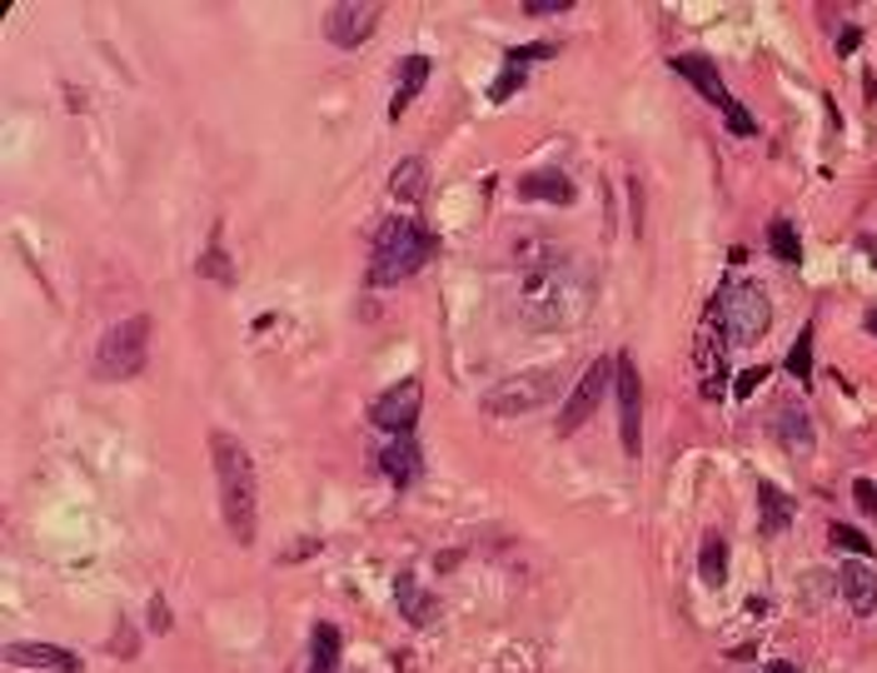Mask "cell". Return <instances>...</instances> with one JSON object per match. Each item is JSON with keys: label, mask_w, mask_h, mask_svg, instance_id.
I'll return each mask as SVG.
<instances>
[{"label": "cell", "mask_w": 877, "mask_h": 673, "mask_svg": "<svg viewBox=\"0 0 877 673\" xmlns=\"http://www.w3.org/2000/svg\"><path fill=\"white\" fill-rule=\"evenodd\" d=\"M514 270H519V319L538 334L573 330L588 315L594 284L588 270L578 265L569 245H553L544 235H528L514 245Z\"/></svg>", "instance_id": "obj_1"}, {"label": "cell", "mask_w": 877, "mask_h": 673, "mask_svg": "<svg viewBox=\"0 0 877 673\" xmlns=\"http://www.w3.org/2000/svg\"><path fill=\"white\" fill-rule=\"evenodd\" d=\"M210 460H215V479H220V509H224V529L240 543H255V524H259V479H255V460L249 449L234 435H210Z\"/></svg>", "instance_id": "obj_2"}, {"label": "cell", "mask_w": 877, "mask_h": 673, "mask_svg": "<svg viewBox=\"0 0 877 673\" xmlns=\"http://www.w3.org/2000/svg\"><path fill=\"white\" fill-rule=\"evenodd\" d=\"M434 255V235L424 230L419 220H389L385 230L375 235V260H369V284L389 290V284L410 280L429 265Z\"/></svg>", "instance_id": "obj_3"}, {"label": "cell", "mask_w": 877, "mask_h": 673, "mask_svg": "<svg viewBox=\"0 0 877 673\" xmlns=\"http://www.w3.org/2000/svg\"><path fill=\"white\" fill-rule=\"evenodd\" d=\"M145 359H150V315H130L110 325L106 340L95 344V379H106V384L135 379Z\"/></svg>", "instance_id": "obj_4"}, {"label": "cell", "mask_w": 877, "mask_h": 673, "mask_svg": "<svg viewBox=\"0 0 877 673\" xmlns=\"http://www.w3.org/2000/svg\"><path fill=\"white\" fill-rule=\"evenodd\" d=\"M563 390V375L553 365H538V369H524V375L503 379V384H494L489 394L479 400L484 414H494V419H509V414H534L544 409V404L553 400V394Z\"/></svg>", "instance_id": "obj_5"}, {"label": "cell", "mask_w": 877, "mask_h": 673, "mask_svg": "<svg viewBox=\"0 0 877 673\" xmlns=\"http://www.w3.org/2000/svg\"><path fill=\"white\" fill-rule=\"evenodd\" d=\"M714 315L723 319L728 344H758L763 334H768V325H772V305H768V295H763L753 280L728 284L723 299L714 305Z\"/></svg>", "instance_id": "obj_6"}, {"label": "cell", "mask_w": 877, "mask_h": 673, "mask_svg": "<svg viewBox=\"0 0 877 673\" xmlns=\"http://www.w3.org/2000/svg\"><path fill=\"white\" fill-rule=\"evenodd\" d=\"M673 65V75H683V81L693 85V90L708 100V106H718L723 110V120H728V131L733 135H758V125H753V115L743 106H738L733 95H728V85H723V75H718V65L708 56H673L668 60Z\"/></svg>", "instance_id": "obj_7"}, {"label": "cell", "mask_w": 877, "mask_h": 673, "mask_svg": "<svg viewBox=\"0 0 877 673\" xmlns=\"http://www.w3.org/2000/svg\"><path fill=\"white\" fill-rule=\"evenodd\" d=\"M613 375H619V359H594V365L578 375V384L569 390L559 414V435H578V429L594 419V409L604 404V394L613 390Z\"/></svg>", "instance_id": "obj_8"}, {"label": "cell", "mask_w": 877, "mask_h": 673, "mask_svg": "<svg viewBox=\"0 0 877 673\" xmlns=\"http://www.w3.org/2000/svg\"><path fill=\"white\" fill-rule=\"evenodd\" d=\"M379 11H385V5H375V0H364V5L360 0H340V5H329V15H325V36L340 50H360L364 40L379 30Z\"/></svg>", "instance_id": "obj_9"}, {"label": "cell", "mask_w": 877, "mask_h": 673, "mask_svg": "<svg viewBox=\"0 0 877 673\" xmlns=\"http://www.w3.org/2000/svg\"><path fill=\"white\" fill-rule=\"evenodd\" d=\"M419 404H424V384L419 379H404V384H394V390L379 394L375 409H369V419H375L379 429H389V435H410L414 419H419Z\"/></svg>", "instance_id": "obj_10"}, {"label": "cell", "mask_w": 877, "mask_h": 673, "mask_svg": "<svg viewBox=\"0 0 877 673\" xmlns=\"http://www.w3.org/2000/svg\"><path fill=\"white\" fill-rule=\"evenodd\" d=\"M613 404H619V435L623 454H638V414H644V390H638V365L619 355V375H613Z\"/></svg>", "instance_id": "obj_11"}, {"label": "cell", "mask_w": 877, "mask_h": 673, "mask_svg": "<svg viewBox=\"0 0 877 673\" xmlns=\"http://www.w3.org/2000/svg\"><path fill=\"white\" fill-rule=\"evenodd\" d=\"M772 439L783 449H793V454H807V449L818 444V429H813V419H807V409L803 404H793V400H778L772 404Z\"/></svg>", "instance_id": "obj_12"}, {"label": "cell", "mask_w": 877, "mask_h": 673, "mask_svg": "<svg viewBox=\"0 0 877 673\" xmlns=\"http://www.w3.org/2000/svg\"><path fill=\"white\" fill-rule=\"evenodd\" d=\"M5 663L15 669H50V673H85L81 659L71 649H56V644H5Z\"/></svg>", "instance_id": "obj_13"}, {"label": "cell", "mask_w": 877, "mask_h": 673, "mask_svg": "<svg viewBox=\"0 0 877 673\" xmlns=\"http://www.w3.org/2000/svg\"><path fill=\"white\" fill-rule=\"evenodd\" d=\"M379 469L389 474V485L410 489L414 479L424 474V454H419V444H414L410 435H394L385 449H379Z\"/></svg>", "instance_id": "obj_14"}, {"label": "cell", "mask_w": 877, "mask_h": 673, "mask_svg": "<svg viewBox=\"0 0 877 673\" xmlns=\"http://www.w3.org/2000/svg\"><path fill=\"white\" fill-rule=\"evenodd\" d=\"M519 200H544V205H569L573 200V180L563 170H534L519 180Z\"/></svg>", "instance_id": "obj_15"}, {"label": "cell", "mask_w": 877, "mask_h": 673, "mask_svg": "<svg viewBox=\"0 0 877 673\" xmlns=\"http://www.w3.org/2000/svg\"><path fill=\"white\" fill-rule=\"evenodd\" d=\"M394 603H399V614L410 619L414 628L434 624V614H439V603L419 589V579H414V574H399V579H394Z\"/></svg>", "instance_id": "obj_16"}, {"label": "cell", "mask_w": 877, "mask_h": 673, "mask_svg": "<svg viewBox=\"0 0 877 673\" xmlns=\"http://www.w3.org/2000/svg\"><path fill=\"white\" fill-rule=\"evenodd\" d=\"M842 594H848V603H853V614H877V568L867 564H848L838 574Z\"/></svg>", "instance_id": "obj_17"}, {"label": "cell", "mask_w": 877, "mask_h": 673, "mask_svg": "<svg viewBox=\"0 0 877 673\" xmlns=\"http://www.w3.org/2000/svg\"><path fill=\"white\" fill-rule=\"evenodd\" d=\"M429 56H404V65H399V90H394V100H389V115H404V110L414 106V95L424 90V81H429Z\"/></svg>", "instance_id": "obj_18"}, {"label": "cell", "mask_w": 877, "mask_h": 673, "mask_svg": "<svg viewBox=\"0 0 877 673\" xmlns=\"http://www.w3.org/2000/svg\"><path fill=\"white\" fill-rule=\"evenodd\" d=\"M389 189H394V200L404 205H419L424 189H429V166H424L419 155H410V160H399L394 175H389Z\"/></svg>", "instance_id": "obj_19"}, {"label": "cell", "mask_w": 877, "mask_h": 673, "mask_svg": "<svg viewBox=\"0 0 877 673\" xmlns=\"http://www.w3.org/2000/svg\"><path fill=\"white\" fill-rule=\"evenodd\" d=\"M340 669V628L319 624L315 638H309V673H334Z\"/></svg>", "instance_id": "obj_20"}, {"label": "cell", "mask_w": 877, "mask_h": 673, "mask_svg": "<svg viewBox=\"0 0 877 673\" xmlns=\"http://www.w3.org/2000/svg\"><path fill=\"white\" fill-rule=\"evenodd\" d=\"M698 574H703V584H708V589H718V584L728 579V539H718V534H708V539H703Z\"/></svg>", "instance_id": "obj_21"}, {"label": "cell", "mask_w": 877, "mask_h": 673, "mask_svg": "<svg viewBox=\"0 0 877 673\" xmlns=\"http://www.w3.org/2000/svg\"><path fill=\"white\" fill-rule=\"evenodd\" d=\"M758 504H763V534H783L788 519H793V504L772 485H758Z\"/></svg>", "instance_id": "obj_22"}, {"label": "cell", "mask_w": 877, "mask_h": 673, "mask_svg": "<svg viewBox=\"0 0 877 673\" xmlns=\"http://www.w3.org/2000/svg\"><path fill=\"white\" fill-rule=\"evenodd\" d=\"M788 375H793L797 384H813V325L797 330V344L788 350Z\"/></svg>", "instance_id": "obj_23"}, {"label": "cell", "mask_w": 877, "mask_h": 673, "mask_svg": "<svg viewBox=\"0 0 877 673\" xmlns=\"http://www.w3.org/2000/svg\"><path fill=\"white\" fill-rule=\"evenodd\" d=\"M768 245H772V255L783 265H797V255H803V245H797V230L788 220H772L768 224Z\"/></svg>", "instance_id": "obj_24"}, {"label": "cell", "mask_w": 877, "mask_h": 673, "mask_svg": "<svg viewBox=\"0 0 877 673\" xmlns=\"http://www.w3.org/2000/svg\"><path fill=\"white\" fill-rule=\"evenodd\" d=\"M199 280H215V284H234V270H230V260H224V245H220V235H215V245L199 255Z\"/></svg>", "instance_id": "obj_25"}, {"label": "cell", "mask_w": 877, "mask_h": 673, "mask_svg": "<svg viewBox=\"0 0 877 673\" xmlns=\"http://www.w3.org/2000/svg\"><path fill=\"white\" fill-rule=\"evenodd\" d=\"M828 539H832V549H842V554H857V559L873 554V539H867V534H857L853 524H832Z\"/></svg>", "instance_id": "obj_26"}, {"label": "cell", "mask_w": 877, "mask_h": 673, "mask_svg": "<svg viewBox=\"0 0 877 673\" xmlns=\"http://www.w3.org/2000/svg\"><path fill=\"white\" fill-rule=\"evenodd\" d=\"M519 85H524V65H509V71H503L499 75V81H494V100H509V95H514L519 90Z\"/></svg>", "instance_id": "obj_27"}, {"label": "cell", "mask_w": 877, "mask_h": 673, "mask_svg": "<svg viewBox=\"0 0 877 673\" xmlns=\"http://www.w3.org/2000/svg\"><path fill=\"white\" fill-rule=\"evenodd\" d=\"M853 499H857L863 514H877V485L873 479H853Z\"/></svg>", "instance_id": "obj_28"}, {"label": "cell", "mask_w": 877, "mask_h": 673, "mask_svg": "<svg viewBox=\"0 0 877 673\" xmlns=\"http://www.w3.org/2000/svg\"><path fill=\"white\" fill-rule=\"evenodd\" d=\"M763 379H768V369H763V365H758V369H743V375H738V390H733V394H738V400H748V394L758 390Z\"/></svg>", "instance_id": "obj_29"}, {"label": "cell", "mask_w": 877, "mask_h": 673, "mask_svg": "<svg viewBox=\"0 0 877 673\" xmlns=\"http://www.w3.org/2000/svg\"><path fill=\"white\" fill-rule=\"evenodd\" d=\"M528 15H559V11H573V0H524Z\"/></svg>", "instance_id": "obj_30"}, {"label": "cell", "mask_w": 877, "mask_h": 673, "mask_svg": "<svg viewBox=\"0 0 877 673\" xmlns=\"http://www.w3.org/2000/svg\"><path fill=\"white\" fill-rule=\"evenodd\" d=\"M150 628H160V634H165V628H170V614H165V599H155V603H150Z\"/></svg>", "instance_id": "obj_31"}, {"label": "cell", "mask_w": 877, "mask_h": 673, "mask_svg": "<svg viewBox=\"0 0 877 673\" xmlns=\"http://www.w3.org/2000/svg\"><path fill=\"white\" fill-rule=\"evenodd\" d=\"M857 40H863V30H857V25H848V30H842V40H838V56H853V46H857Z\"/></svg>", "instance_id": "obj_32"}, {"label": "cell", "mask_w": 877, "mask_h": 673, "mask_svg": "<svg viewBox=\"0 0 877 673\" xmlns=\"http://www.w3.org/2000/svg\"><path fill=\"white\" fill-rule=\"evenodd\" d=\"M763 673H797V669H793V663H788V659H772Z\"/></svg>", "instance_id": "obj_33"}, {"label": "cell", "mask_w": 877, "mask_h": 673, "mask_svg": "<svg viewBox=\"0 0 877 673\" xmlns=\"http://www.w3.org/2000/svg\"><path fill=\"white\" fill-rule=\"evenodd\" d=\"M863 249H867V260L877 265V240H863Z\"/></svg>", "instance_id": "obj_34"}, {"label": "cell", "mask_w": 877, "mask_h": 673, "mask_svg": "<svg viewBox=\"0 0 877 673\" xmlns=\"http://www.w3.org/2000/svg\"><path fill=\"white\" fill-rule=\"evenodd\" d=\"M867 330H873V334H877V315H867Z\"/></svg>", "instance_id": "obj_35"}]
</instances>
